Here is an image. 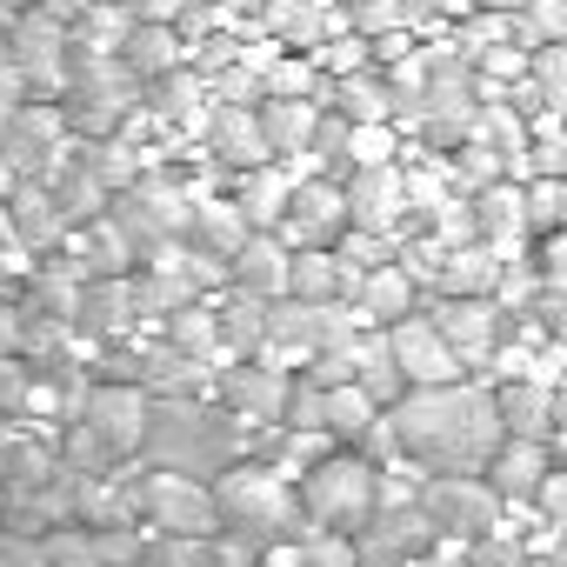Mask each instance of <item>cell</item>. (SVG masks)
<instances>
[{"mask_svg": "<svg viewBox=\"0 0 567 567\" xmlns=\"http://www.w3.org/2000/svg\"><path fill=\"white\" fill-rule=\"evenodd\" d=\"M388 421H394L401 454L421 474H487L494 447L507 441L494 394L487 388H461V381H447V388H408L388 408Z\"/></svg>", "mask_w": 567, "mask_h": 567, "instance_id": "6da1fadb", "label": "cell"}, {"mask_svg": "<svg viewBox=\"0 0 567 567\" xmlns=\"http://www.w3.org/2000/svg\"><path fill=\"white\" fill-rule=\"evenodd\" d=\"M207 487H214L220 534H247V540L260 547V560L301 534V494H295V481L280 474V467H260V461H227Z\"/></svg>", "mask_w": 567, "mask_h": 567, "instance_id": "7a4b0ae2", "label": "cell"}, {"mask_svg": "<svg viewBox=\"0 0 567 567\" xmlns=\"http://www.w3.org/2000/svg\"><path fill=\"white\" fill-rule=\"evenodd\" d=\"M295 494H301V534H348V540H361L368 520L381 514V467L368 454H321L301 474Z\"/></svg>", "mask_w": 567, "mask_h": 567, "instance_id": "3957f363", "label": "cell"}, {"mask_svg": "<svg viewBox=\"0 0 567 567\" xmlns=\"http://www.w3.org/2000/svg\"><path fill=\"white\" fill-rule=\"evenodd\" d=\"M147 447L167 474H194V481H214L234 454H227V427L187 401H161L147 414Z\"/></svg>", "mask_w": 567, "mask_h": 567, "instance_id": "277c9868", "label": "cell"}, {"mask_svg": "<svg viewBox=\"0 0 567 567\" xmlns=\"http://www.w3.org/2000/svg\"><path fill=\"white\" fill-rule=\"evenodd\" d=\"M414 507L434 520V534H441V540H461V547H474V540L501 534V520H507V501H501L481 474H427Z\"/></svg>", "mask_w": 567, "mask_h": 567, "instance_id": "5b68a950", "label": "cell"}, {"mask_svg": "<svg viewBox=\"0 0 567 567\" xmlns=\"http://www.w3.org/2000/svg\"><path fill=\"white\" fill-rule=\"evenodd\" d=\"M348 227H354V220H348V187H334V181H301L274 234L301 254V247H334Z\"/></svg>", "mask_w": 567, "mask_h": 567, "instance_id": "8992f818", "label": "cell"}, {"mask_svg": "<svg viewBox=\"0 0 567 567\" xmlns=\"http://www.w3.org/2000/svg\"><path fill=\"white\" fill-rule=\"evenodd\" d=\"M388 341H394V361H401L408 388H447V381H461V354L447 348L441 321L408 315V321H394V328H388Z\"/></svg>", "mask_w": 567, "mask_h": 567, "instance_id": "52a82bcc", "label": "cell"}, {"mask_svg": "<svg viewBox=\"0 0 567 567\" xmlns=\"http://www.w3.org/2000/svg\"><path fill=\"white\" fill-rule=\"evenodd\" d=\"M441 334H447V348L461 354V368H487V361L501 354V334H507L501 301H494V295H447Z\"/></svg>", "mask_w": 567, "mask_h": 567, "instance_id": "ba28073f", "label": "cell"}, {"mask_svg": "<svg viewBox=\"0 0 567 567\" xmlns=\"http://www.w3.org/2000/svg\"><path fill=\"white\" fill-rule=\"evenodd\" d=\"M234 295H254V301H288V267H295V247L280 234H247L234 254Z\"/></svg>", "mask_w": 567, "mask_h": 567, "instance_id": "9c48e42d", "label": "cell"}, {"mask_svg": "<svg viewBox=\"0 0 567 567\" xmlns=\"http://www.w3.org/2000/svg\"><path fill=\"white\" fill-rule=\"evenodd\" d=\"M527 234H534V220H527V187L494 181V187L474 194V240H481V247H494L501 260H514Z\"/></svg>", "mask_w": 567, "mask_h": 567, "instance_id": "30bf717a", "label": "cell"}, {"mask_svg": "<svg viewBox=\"0 0 567 567\" xmlns=\"http://www.w3.org/2000/svg\"><path fill=\"white\" fill-rule=\"evenodd\" d=\"M408 214V181L394 167H354L348 174V220L361 234H394Z\"/></svg>", "mask_w": 567, "mask_h": 567, "instance_id": "8fae6325", "label": "cell"}, {"mask_svg": "<svg viewBox=\"0 0 567 567\" xmlns=\"http://www.w3.org/2000/svg\"><path fill=\"white\" fill-rule=\"evenodd\" d=\"M295 187H301V181H288L274 161H260V167H240L234 207L247 214V227H254V234H274V227H280V214H288V200H295Z\"/></svg>", "mask_w": 567, "mask_h": 567, "instance_id": "7c38bea8", "label": "cell"}, {"mask_svg": "<svg viewBox=\"0 0 567 567\" xmlns=\"http://www.w3.org/2000/svg\"><path fill=\"white\" fill-rule=\"evenodd\" d=\"M207 141H214V154L234 161V167H260V161L274 154L260 114H247L240 101H214V114H207Z\"/></svg>", "mask_w": 567, "mask_h": 567, "instance_id": "4fadbf2b", "label": "cell"}, {"mask_svg": "<svg viewBox=\"0 0 567 567\" xmlns=\"http://www.w3.org/2000/svg\"><path fill=\"white\" fill-rule=\"evenodd\" d=\"M494 408H501V427L514 441H547L554 434V414H560V401H554L547 381H507L494 394Z\"/></svg>", "mask_w": 567, "mask_h": 567, "instance_id": "5bb4252c", "label": "cell"}, {"mask_svg": "<svg viewBox=\"0 0 567 567\" xmlns=\"http://www.w3.org/2000/svg\"><path fill=\"white\" fill-rule=\"evenodd\" d=\"M354 308H361V321H408L414 315V274L401 267V260H388V267H368L361 280H354Z\"/></svg>", "mask_w": 567, "mask_h": 567, "instance_id": "9a60e30c", "label": "cell"}, {"mask_svg": "<svg viewBox=\"0 0 567 567\" xmlns=\"http://www.w3.org/2000/svg\"><path fill=\"white\" fill-rule=\"evenodd\" d=\"M267 28L280 41H295V48H321L328 34L348 28V14L334 8V0H267Z\"/></svg>", "mask_w": 567, "mask_h": 567, "instance_id": "2e32d148", "label": "cell"}, {"mask_svg": "<svg viewBox=\"0 0 567 567\" xmlns=\"http://www.w3.org/2000/svg\"><path fill=\"white\" fill-rule=\"evenodd\" d=\"M354 388L388 414L401 394H408V374H401V361H394V341L388 334H368V341H354Z\"/></svg>", "mask_w": 567, "mask_h": 567, "instance_id": "e0dca14e", "label": "cell"}, {"mask_svg": "<svg viewBox=\"0 0 567 567\" xmlns=\"http://www.w3.org/2000/svg\"><path fill=\"white\" fill-rule=\"evenodd\" d=\"M288 374H280L274 361H260V368H234L227 374V401L247 414V421H274V414H288Z\"/></svg>", "mask_w": 567, "mask_h": 567, "instance_id": "ac0fdd59", "label": "cell"}, {"mask_svg": "<svg viewBox=\"0 0 567 567\" xmlns=\"http://www.w3.org/2000/svg\"><path fill=\"white\" fill-rule=\"evenodd\" d=\"M288 295H295V301H315V308L341 301V295H348V267H341V254H334V247H301L295 267H288Z\"/></svg>", "mask_w": 567, "mask_h": 567, "instance_id": "d6986e66", "label": "cell"}, {"mask_svg": "<svg viewBox=\"0 0 567 567\" xmlns=\"http://www.w3.org/2000/svg\"><path fill=\"white\" fill-rule=\"evenodd\" d=\"M501 274H507V260L494 254V247H447V260H441V288L447 295H494L501 288Z\"/></svg>", "mask_w": 567, "mask_h": 567, "instance_id": "ffe728a7", "label": "cell"}, {"mask_svg": "<svg viewBox=\"0 0 567 567\" xmlns=\"http://www.w3.org/2000/svg\"><path fill=\"white\" fill-rule=\"evenodd\" d=\"M260 127H267V147L274 154H301L321 134V107L315 101H267L260 107Z\"/></svg>", "mask_w": 567, "mask_h": 567, "instance_id": "44dd1931", "label": "cell"}, {"mask_svg": "<svg viewBox=\"0 0 567 567\" xmlns=\"http://www.w3.org/2000/svg\"><path fill=\"white\" fill-rule=\"evenodd\" d=\"M381 421V408L354 388V381H341V388H321V434H334V441H368V427Z\"/></svg>", "mask_w": 567, "mask_h": 567, "instance_id": "7402d4cb", "label": "cell"}, {"mask_svg": "<svg viewBox=\"0 0 567 567\" xmlns=\"http://www.w3.org/2000/svg\"><path fill=\"white\" fill-rule=\"evenodd\" d=\"M334 101H341L334 114H348V121H394V107H401V101H394V87H388V81H374L368 68H361V74H348V81H334Z\"/></svg>", "mask_w": 567, "mask_h": 567, "instance_id": "603a6c76", "label": "cell"}, {"mask_svg": "<svg viewBox=\"0 0 567 567\" xmlns=\"http://www.w3.org/2000/svg\"><path fill=\"white\" fill-rule=\"evenodd\" d=\"M247 234H254V227H247V214H240L234 200H207V207H194V240H200L207 254H234Z\"/></svg>", "mask_w": 567, "mask_h": 567, "instance_id": "cb8c5ba5", "label": "cell"}, {"mask_svg": "<svg viewBox=\"0 0 567 567\" xmlns=\"http://www.w3.org/2000/svg\"><path fill=\"white\" fill-rule=\"evenodd\" d=\"M520 41V21L514 14H501V8H474L467 21H461V54H494V48H514Z\"/></svg>", "mask_w": 567, "mask_h": 567, "instance_id": "d4e9b609", "label": "cell"}, {"mask_svg": "<svg viewBox=\"0 0 567 567\" xmlns=\"http://www.w3.org/2000/svg\"><path fill=\"white\" fill-rule=\"evenodd\" d=\"M394 121H348V167H394Z\"/></svg>", "mask_w": 567, "mask_h": 567, "instance_id": "484cf974", "label": "cell"}, {"mask_svg": "<svg viewBox=\"0 0 567 567\" xmlns=\"http://www.w3.org/2000/svg\"><path fill=\"white\" fill-rule=\"evenodd\" d=\"M474 134H487L501 161H527V141H534V134H527V121H520L514 107H481V121H474Z\"/></svg>", "mask_w": 567, "mask_h": 567, "instance_id": "4316f807", "label": "cell"}, {"mask_svg": "<svg viewBox=\"0 0 567 567\" xmlns=\"http://www.w3.org/2000/svg\"><path fill=\"white\" fill-rule=\"evenodd\" d=\"M527 161H534V174L567 181V121H560V114H540V127H534V141H527Z\"/></svg>", "mask_w": 567, "mask_h": 567, "instance_id": "83f0119b", "label": "cell"}, {"mask_svg": "<svg viewBox=\"0 0 567 567\" xmlns=\"http://www.w3.org/2000/svg\"><path fill=\"white\" fill-rule=\"evenodd\" d=\"M534 87H540V107L567 121V41L534 48Z\"/></svg>", "mask_w": 567, "mask_h": 567, "instance_id": "f1b7e54d", "label": "cell"}, {"mask_svg": "<svg viewBox=\"0 0 567 567\" xmlns=\"http://www.w3.org/2000/svg\"><path fill=\"white\" fill-rule=\"evenodd\" d=\"M527 220H534V234H560V227H567V181L534 174V187H527Z\"/></svg>", "mask_w": 567, "mask_h": 567, "instance_id": "f546056e", "label": "cell"}, {"mask_svg": "<svg viewBox=\"0 0 567 567\" xmlns=\"http://www.w3.org/2000/svg\"><path fill=\"white\" fill-rule=\"evenodd\" d=\"M127 68L147 74V81H161V74L174 68V34H167V28H141V34L127 41Z\"/></svg>", "mask_w": 567, "mask_h": 567, "instance_id": "4dcf8cb0", "label": "cell"}, {"mask_svg": "<svg viewBox=\"0 0 567 567\" xmlns=\"http://www.w3.org/2000/svg\"><path fill=\"white\" fill-rule=\"evenodd\" d=\"M534 274H540V288H547L554 301H567V227H560V234H540Z\"/></svg>", "mask_w": 567, "mask_h": 567, "instance_id": "1f68e13d", "label": "cell"}, {"mask_svg": "<svg viewBox=\"0 0 567 567\" xmlns=\"http://www.w3.org/2000/svg\"><path fill=\"white\" fill-rule=\"evenodd\" d=\"M527 41L534 48H554V41H567V0H527Z\"/></svg>", "mask_w": 567, "mask_h": 567, "instance_id": "d6a6232c", "label": "cell"}, {"mask_svg": "<svg viewBox=\"0 0 567 567\" xmlns=\"http://www.w3.org/2000/svg\"><path fill=\"white\" fill-rule=\"evenodd\" d=\"M267 94L274 101H308L315 94V68L308 61H274L267 68Z\"/></svg>", "mask_w": 567, "mask_h": 567, "instance_id": "836d02e7", "label": "cell"}, {"mask_svg": "<svg viewBox=\"0 0 567 567\" xmlns=\"http://www.w3.org/2000/svg\"><path fill=\"white\" fill-rule=\"evenodd\" d=\"M361 61H368V34H354V41H334V48H328V74H341V81H348V74H361Z\"/></svg>", "mask_w": 567, "mask_h": 567, "instance_id": "e575fe53", "label": "cell"}, {"mask_svg": "<svg viewBox=\"0 0 567 567\" xmlns=\"http://www.w3.org/2000/svg\"><path fill=\"white\" fill-rule=\"evenodd\" d=\"M214 315H194V308H181L174 315V348H207L214 341V328H207Z\"/></svg>", "mask_w": 567, "mask_h": 567, "instance_id": "d590c367", "label": "cell"}, {"mask_svg": "<svg viewBox=\"0 0 567 567\" xmlns=\"http://www.w3.org/2000/svg\"><path fill=\"white\" fill-rule=\"evenodd\" d=\"M161 114H187V81H167L161 87Z\"/></svg>", "mask_w": 567, "mask_h": 567, "instance_id": "8d00e7d4", "label": "cell"}, {"mask_svg": "<svg viewBox=\"0 0 567 567\" xmlns=\"http://www.w3.org/2000/svg\"><path fill=\"white\" fill-rule=\"evenodd\" d=\"M434 14H454V21H467V14H474V0H434Z\"/></svg>", "mask_w": 567, "mask_h": 567, "instance_id": "74e56055", "label": "cell"}, {"mask_svg": "<svg viewBox=\"0 0 567 567\" xmlns=\"http://www.w3.org/2000/svg\"><path fill=\"white\" fill-rule=\"evenodd\" d=\"M474 8H501V14H520L527 0H474Z\"/></svg>", "mask_w": 567, "mask_h": 567, "instance_id": "f35d334b", "label": "cell"}, {"mask_svg": "<svg viewBox=\"0 0 567 567\" xmlns=\"http://www.w3.org/2000/svg\"><path fill=\"white\" fill-rule=\"evenodd\" d=\"M554 467H567V427H560V441H554Z\"/></svg>", "mask_w": 567, "mask_h": 567, "instance_id": "ab89813d", "label": "cell"}]
</instances>
